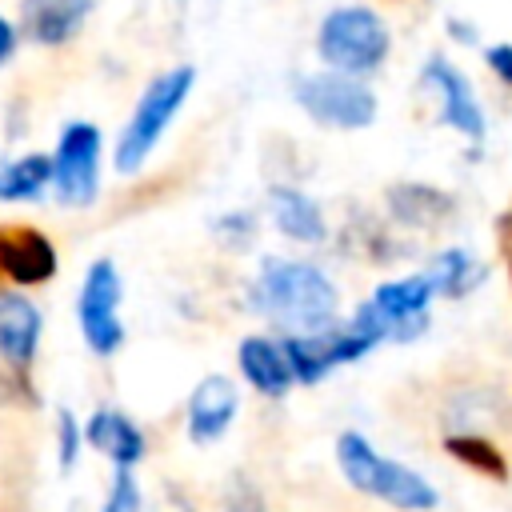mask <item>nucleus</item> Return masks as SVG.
Instances as JSON below:
<instances>
[{
	"label": "nucleus",
	"mask_w": 512,
	"mask_h": 512,
	"mask_svg": "<svg viewBox=\"0 0 512 512\" xmlns=\"http://www.w3.org/2000/svg\"><path fill=\"white\" fill-rule=\"evenodd\" d=\"M248 296L252 308L264 312L272 324H280L288 336H312L336 324L340 292L316 264L304 260L264 256Z\"/></svg>",
	"instance_id": "nucleus-1"
},
{
	"label": "nucleus",
	"mask_w": 512,
	"mask_h": 512,
	"mask_svg": "<svg viewBox=\"0 0 512 512\" xmlns=\"http://www.w3.org/2000/svg\"><path fill=\"white\" fill-rule=\"evenodd\" d=\"M192 88H196V68L192 64H176V68H168V72H160L144 84V92L136 96L128 120H124V128L112 144L116 176H136L148 164V156L156 152V144L164 140L172 120L188 104Z\"/></svg>",
	"instance_id": "nucleus-2"
},
{
	"label": "nucleus",
	"mask_w": 512,
	"mask_h": 512,
	"mask_svg": "<svg viewBox=\"0 0 512 512\" xmlns=\"http://www.w3.org/2000/svg\"><path fill=\"white\" fill-rule=\"evenodd\" d=\"M336 464H340V476L356 492H364L372 500H384V504H392L400 512H432L440 504V492L420 472L380 456L360 432H340Z\"/></svg>",
	"instance_id": "nucleus-3"
},
{
	"label": "nucleus",
	"mask_w": 512,
	"mask_h": 512,
	"mask_svg": "<svg viewBox=\"0 0 512 512\" xmlns=\"http://www.w3.org/2000/svg\"><path fill=\"white\" fill-rule=\"evenodd\" d=\"M52 192L48 200L64 212H88L104 188V132L100 124L76 116L64 120L52 144Z\"/></svg>",
	"instance_id": "nucleus-4"
},
{
	"label": "nucleus",
	"mask_w": 512,
	"mask_h": 512,
	"mask_svg": "<svg viewBox=\"0 0 512 512\" xmlns=\"http://www.w3.org/2000/svg\"><path fill=\"white\" fill-rule=\"evenodd\" d=\"M120 304H124V276L112 256H96L84 268L80 288H76V328H80L84 348L96 360H112L128 340Z\"/></svg>",
	"instance_id": "nucleus-5"
},
{
	"label": "nucleus",
	"mask_w": 512,
	"mask_h": 512,
	"mask_svg": "<svg viewBox=\"0 0 512 512\" xmlns=\"http://www.w3.org/2000/svg\"><path fill=\"white\" fill-rule=\"evenodd\" d=\"M316 52L336 76H368L388 56V28L372 8H332L320 20Z\"/></svg>",
	"instance_id": "nucleus-6"
},
{
	"label": "nucleus",
	"mask_w": 512,
	"mask_h": 512,
	"mask_svg": "<svg viewBox=\"0 0 512 512\" xmlns=\"http://www.w3.org/2000/svg\"><path fill=\"white\" fill-rule=\"evenodd\" d=\"M60 276V248L56 240L32 220H4L0 224V284L36 292Z\"/></svg>",
	"instance_id": "nucleus-7"
},
{
	"label": "nucleus",
	"mask_w": 512,
	"mask_h": 512,
	"mask_svg": "<svg viewBox=\"0 0 512 512\" xmlns=\"http://www.w3.org/2000/svg\"><path fill=\"white\" fill-rule=\"evenodd\" d=\"M44 348V308L32 292L0 284V368L32 396V368Z\"/></svg>",
	"instance_id": "nucleus-8"
},
{
	"label": "nucleus",
	"mask_w": 512,
	"mask_h": 512,
	"mask_svg": "<svg viewBox=\"0 0 512 512\" xmlns=\"http://www.w3.org/2000/svg\"><path fill=\"white\" fill-rule=\"evenodd\" d=\"M292 96L312 120L328 128H368L376 120V92L356 76H300Z\"/></svg>",
	"instance_id": "nucleus-9"
},
{
	"label": "nucleus",
	"mask_w": 512,
	"mask_h": 512,
	"mask_svg": "<svg viewBox=\"0 0 512 512\" xmlns=\"http://www.w3.org/2000/svg\"><path fill=\"white\" fill-rule=\"evenodd\" d=\"M96 12V0H16V28L20 40L44 52L68 48Z\"/></svg>",
	"instance_id": "nucleus-10"
},
{
	"label": "nucleus",
	"mask_w": 512,
	"mask_h": 512,
	"mask_svg": "<svg viewBox=\"0 0 512 512\" xmlns=\"http://www.w3.org/2000/svg\"><path fill=\"white\" fill-rule=\"evenodd\" d=\"M80 436H84V448H92L96 456H104L112 468H136L148 456L144 428L124 408H116V404H96L80 420Z\"/></svg>",
	"instance_id": "nucleus-11"
},
{
	"label": "nucleus",
	"mask_w": 512,
	"mask_h": 512,
	"mask_svg": "<svg viewBox=\"0 0 512 512\" xmlns=\"http://www.w3.org/2000/svg\"><path fill=\"white\" fill-rule=\"evenodd\" d=\"M432 296L436 292H432V284L420 272V276H408V280L380 284L368 296V304L376 308L388 340H416L428 328V304H432Z\"/></svg>",
	"instance_id": "nucleus-12"
},
{
	"label": "nucleus",
	"mask_w": 512,
	"mask_h": 512,
	"mask_svg": "<svg viewBox=\"0 0 512 512\" xmlns=\"http://www.w3.org/2000/svg\"><path fill=\"white\" fill-rule=\"evenodd\" d=\"M420 80H424V88H432L440 96V116L448 128H456L468 140H484V108L456 64H448L444 56H428Z\"/></svg>",
	"instance_id": "nucleus-13"
},
{
	"label": "nucleus",
	"mask_w": 512,
	"mask_h": 512,
	"mask_svg": "<svg viewBox=\"0 0 512 512\" xmlns=\"http://www.w3.org/2000/svg\"><path fill=\"white\" fill-rule=\"evenodd\" d=\"M240 412V392L228 376L212 372L204 376L192 392H188V404H184V428H188V440L192 444H216L232 420Z\"/></svg>",
	"instance_id": "nucleus-14"
},
{
	"label": "nucleus",
	"mask_w": 512,
	"mask_h": 512,
	"mask_svg": "<svg viewBox=\"0 0 512 512\" xmlns=\"http://www.w3.org/2000/svg\"><path fill=\"white\" fill-rule=\"evenodd\" d=\"M48 192H52V156L44 148L0 156V204H44Z\"/></svg>",
	"instance_id": "nucleus-15"
},
{
	"label": "nucleus",
	"mask_w": 512,
	"mask_h": 512,
	"mask_svg": "<svg viewBox=\"0 0 512 512\" xmlns=\"http://www.w3.org/2000/svg\"><path fill=\"white\" fill-rule=\"evenodd\" d=\"M236 364H240V376L268 400H280L288 396V388L296 384L292 372H288V360L280 352V344H272L268 336H244L240 348H236Z\"/></svg>",
	"instance_id": "nucleus-16"
},
{
	"label": "nucleus",
	"mask_w": 512,
	"mask_h": 512,
	"mask_svg": "<svg viewBox=\"0 0 512 512\" xmlns=\"http://www.w3.org/2000/svg\"><path fill=\"white\" fill-rule=\"evenodd\" d=\"M268 208H272V220L284 236L300 240V244H320L324 240V216H320V204L300 192V188H272L268 192Z\"/></svg>",
	"instance_id": "nucleus-17"
},
{
	"label": "nucleus",
	"mask_w": 512,
	"mask_h": 512,
	"mask_svg": "<svg viewBox=\"0 0 512 512\" xmlns=\"http://www.w3.org/2000/svg\"><path fill=\"white\" fill-rule=\"evenodd\" d=\"M388 208L400 224H412V228H436L448 212H452V200L428 184H396L388 192Z\"/></svg>",
	"instance_id": "nucleus-18"
},
{
	"label": "nucleus",
	"mask_w": 512,
	"mask_h": 512,
	"mask_svg": "<svg viewBox=\"0 0 512 512\" xmlns=\"http://www.w3.org/2000/svg\"><path fill=\"white\" fill-rule=\"evenodd\" d=\"M424 280L432 284V292H440L448 300H460L484 280V264L476 256H468L464 248H448L424 268Z\"/></svg>",
	"instance_id": "nucleus-19"
},
{
	"label": "nucleus",
	"mask_w": 512,
	"mask_h": 512,
	"mask_svg": "<svg viewBox=\"0 0 512 512\" xmlns=\"http://www.w3.org/2000/svg\"><path fill=\"white\" fill-rule=\"evenodd\" d=\"M444 452H452L472 472H484L492 480H508V464H504L500 448L488 436H480V432H452V436H444Z\"/></svg>",
	"instance_id": "nucleus-20"
},
{
	"label": "nucleus",
	"mask_w": 512,
	"mask_h": 512,
	"mask_svg": "<svg viewBox=\"0 0 512 512\" xmlns=\"http://www.w3.org/2000/svg\"><path fill=\"white\" fill-rule=\"evenodd\" d=\"M52 440H56V468L60 476L76 472L80 452H84V436H80V416L72 408H56V424H52Z\"/></svg>",
	"instance_id": "nucleus-21"
},
{
	"label": "nucleus",
	"mask_w": 512,
	"mask_h": 512,
	"mask_svg": "<svg viewBox=\"0 0 512 512\" xmlns=\"http://www.w3.org/2000/svg\"><path fill=\"white\" fill-rule=\"evenodd\" d=\"M100 512H144V488L136 480V468H112Z\"/></svg>",
	"instance_id": "nucleus-22"
},
{
	"label": "nucleus",
	"mask_w": 512,
	"mask_h": 512,
	"mask_svg": "<svg viewBox=\"0 0 512 512\" xmlns=\"http://www.w3.org/2000/svg\"><path fill=\"white\" fill-rule=\"evenodd\" d=\"M20 28H16V20L8 16V12H0V72L20 56Z\"/></svg>",
	"instance_id": "nucleus-23"
},
{
	"label": "nucleus",
	"mask_w": 512,
	"mask_h": 512,
	"mask_svg": "<svg viewBox=\"0 0 512 512\" xmlns=\"http://www.w3.org/2000/svg\"><path fill=\"white\" fill-rule=\"evenodd\" d=\"M248 228H252V220H248L244 212H232V216L216 220V232H220L228 244H244V240H248Z\"/></svg>",
	"instance_id": "nucleus-24"
},
{
	"label": "nucleus",
	"mask_w": 512,
	"mask_h": 512,
	"mask_svg": "<svg viewBox=\"0 0 512 512\" xmlns=\"http://www.w3.org/2000/svg\"><path fill=\"white\" fill-rule=\"evenodd\" d=\"M484 60H488V68H492L504 84H512V44H492V48L484 52Z\"/></svg>",
	"instance_id": "nucleus-25"
},
{
	"label": "nucleus",
	"mask_w": 512,
	"mask_h": 512,
	"mask_svg": "<svg viewBox=\"0 0 512 512\" xmlns=\"http://www.w3.org/2000/svg\"><path fill=\"white\" fill-rule=\"evenodd\" d=\"M224 512H268V508H264V500H260L256 488H236L228 496V508Z\"/></svg>",
	"instance_id": "nucleus-26"
},
{
	"label": "nucleus",
	"mask_w": 512,
	"mask_h": 512,
	"mask_svg": "<svg viewBox=\"0 0 512 512\" xmlns=\"http://www.w3.org/2000/svg\"><path fill=\"white\" fill-rule=\"evenodd\" d=\"M448 32H452L456 40H464V44H472V40H476V36H472V28H468V24H460V20H448Z\"/></svg>",
	"instance_id": "nucleus-27"
}]
</instances>
